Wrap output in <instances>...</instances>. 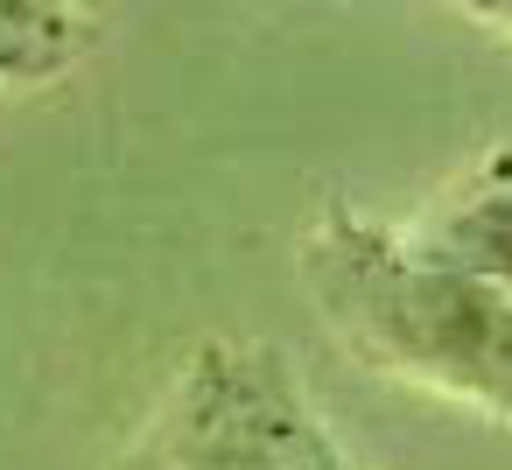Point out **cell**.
<instances>
[{
  "label": "cell",
  "mask_w": 512,
  "mask_h": 470,
  "mask_svg": "<svg viewBox=\"0 0 512 470\" xmlns=\"http://www.w3.org/2000/svg\"><path fill=\"white\" fill-rule=\"evenodd\" d=\"M309 295L379 372L512 421V302L435 239L330 211L309 239Z\"/></svg>",
  "instance_id": "1"
},
{
  "label": "cell",
  "mask_w": 512,
  "mask_h": 470,
  "mask_svg": "<svg viewBox=\"0 0 512 470\" xmlns=\"http://www.w3.org/2000/svg\"><path fill=\"white\" fill-rule=\"evenodd\" d=\"M141 470H358L309 393L253 344L204 351L183 379Z\"/></svg>",
  "instance_id": "2"
},
{
  "label": "cell",
  "mask_w": 512,
  "mask_h": 470,
  "mask_svg": "<svg viewBox=\"0 0 512 470\" xmlns=\"http://www.w3.org/2000/svg\"><path fill=\"white\" fill-rule=\"evenodd\" d=\"M421 239H435L449 260H463L512 302V155H491L456 197H442V211L421 225Z\"/></svg>",
  "instance_id": "3"
},
{
  "label": "cell",
  "mask_w": 512,
  "mask_h": 470,
  "mask_svg": "<svg viewBox=\"0 0 512 470\" xmlns=\"http://www.w3.org/2000/svg\"><path fill=\"white\" fill-rule=\"evenodd\" d=\"M0 43L29 71V85L57 78L78 43V0H0Z\"/></svg>",
  "instance_id": "4"
},
{
  "label": "cell",
  "mask_w": 512,
  "mask_h": 470,
  "mask_svg": "<svg viewBox=\"0 0 512 470\" xmlns=\"http://www.w3.org/2000/svg\"><path fill=\"white\" fill-rule=\"evenodd\" d=\"M463 8H477L484 22H498V29L512 36V0H463Z\"/></svg>",
  "instance_id": "5"
},
{
  "label": "cell",
  "mask_w": 512,
  "mask_h": 470,
  "mask_svg": "<svg viewBox=\"0 0 512 470\" xmlns=\"http://www.w3.org/2000/svg\"><path fill=\"white\" fill-rule=\"evenodd\" d=\"M8 85H29V71L8 57V43H0V92H8Z\"/></svg>",
  "instance_id": "6"
}]
</instances>
